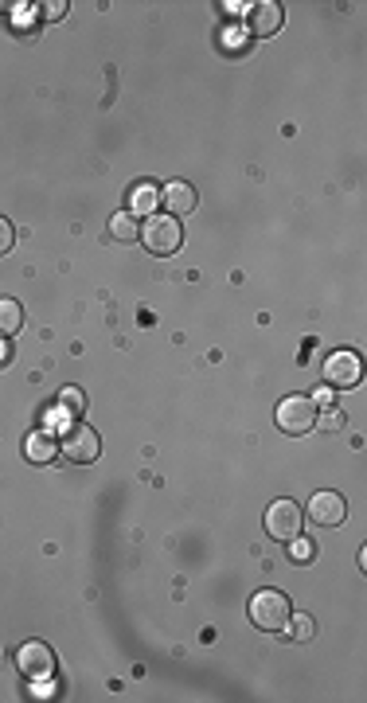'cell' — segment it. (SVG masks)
<instances>
[{
	"label": "cell",
	"mask_w": 367,
	"mask_h": 703,
	"mask_svg": "<svg viewBox=\"0 0 367 703\" xmlns=\"http://www.w3.org/2000/svg\"><path fill=\"white\" fill-rule=\"evenodd\" d=\"M290 598H285L282 590H258L251 598V625L262 633H282L285 629V621H290Z\"/></svg>",
	"instance_id": "obj_1"
},
{
	"label": "cell",
	"mask_w": 367,
	"mask_h": 703,
	"mask_svg": "<svg viewBox=\"0 0 367 703\" xmlns=\"http://www.w3.org/2000/svg\"><path fill=\"white\" fill-rule=\"evenodd\" d=\"M141 243L149 246V254L156 258H173L184 243V227L176 215H149V223L141 227Z\"/></svg>",
	"instance_id": "obj_2"
},
{
	"label": "cell",
	"mask_w": 367,
	"mask_h": 703,
	"mask_svg": "<svg viewBox=\"0 0 367 703\" xmlns=\"http://www.w3.org/2000/svg\"><path fill=\"white\" fill-rule=\"evenodd\" d=\"M273 419H278V430L282 434H309L312 426H317V402H312L309 395H285L278 402V411H273Z\"/></svg>",
	"instance_id": "obj_3"
},
{
	"label": "cell",
	"mask_w": 367,
	"mask_h": 703,
	"mask_svg": "<svg viewBox=\"0 0 367 703\" xmlns=\"http://www.w3.org/2000/svg\"><path fill=\"white\" fill-rule=\"evenodd\" d=\"M59 453L74 465H90V461H98V453H102V438L94 434V426L71 422L67 434H63V441H59Z\"/></svg>",
	"instance_id": "obj_4"
},
{
	"label": "cell",
	"mask_w": 367,
	"mask_h": 703,
	"mask_svg": "<svg viewBox=\"0 0 367 703\" xmlns=\"http://www.w3.org/2000/svg\"><path fill=\"white\" fill-rule=\"evenodd\" d=\"M301 524H305V512H301V504L293 500H273L266 508V531H270V540H282V543H290L301 536Z\"/></svg>",
	"instance_id": "obj_5"
},
{
	"label": "cell",
	"mask_w": 367,
	"mask_h": 703,
	"mask_svg": "<svg viewBox=\"0 0 367 703\" xmlns=\"http://www.w3.org/2000/svg\"><path fill=\"white\" fill-rule=\"evenodd\" d=\"M360 375H363V363L356 352H332L329 360H324V383L336 387V391H344V387H356L360 383Z\"/></svg>",
	"instance_id": "obj_6"
},
{
	"label": "cell",
	"mask_w": 367,
	"mask_h": 703,
	"mask_svg": "<svg viewBox=\"0 0 367 703\" xmlns=\"http://www.w3.org/2000/svg\"><path fill=\"white\" fill-rule=\"evenodd\" d=\"M309 520L317 528H340L348 520V500L340 497V492L332 489H324V492H312V500H309Z\"/></svg>",
	"instance_id": "obj_7"
},
{
	"label": "cell",
	"mask_w": 367,
	"mask_h": 703,
	"mask_svg": "<svg viewBox=\"0 0 367 703\" xmlns=\"http://www.w3.org/2000/svg\"><path fill=\"white\" fill-rule=\"evenodd\" d=\"M16 664L28 680H47V676L55 672V653H51V645H44V641H28V645H20Z\"/></svg>",
	"instance_id": "obj_8"
},
{
	"label": "cell",
	"mask_w": 367,
	"mask_h": 703,
	"mask_svg": "<svg viewBox=\"0 0 367 703\" xmlns=\"http://www.w3.org/2000/svg\"><path fill=\"white\" fill-rule=\"evenodd\" d=\"M282 20H285L282 5H273V0H262V5L251 8V16H246V28H251V35H258V39H270V35L282 32Z\"/></svg>",
	"instance_id": "obj_9"
},
{
	"label": "cell",
	"mask_w": 367,
	"mask_h": 703,
	"mask_svg": "<svg viewBox=\"0 0 367 703\" xmlns=\"http://www.w3.org/2000/svg\"><path fill=\"white\" fill-rule=\"evenodd\" d=\"M161 203L168 207V215H192L195 212V188L188 184V180H173L164 192H161Z\"/></svg>",
	"instance_id": "obj_10"
},
{
	"label": "cell",
	"mask_w": 367,
	"mask_h": 703,
	"mask_svg": "<svg viewBox=\"0 0 367 703\" xmlns=\"http://www.w3.org/2000/svg\"><path fill=\"white\" fill-rule=\"evenodd\" d=\"M24 458H28L32 465H47V461H55L59 458V441L47 434V430H35V434L24 438Z\"/></svg>",
	"instance_id": "obj_11"
},
{
	"label": "cell",
	"mask_w": 367,
	"mask_h": 703,
	"mask_svg": "<svg viewBox=\"0 0 367 703\" xmlns=\"http://www.w3.org/2000/svg\"><path fill=\"white\" fill-rule=\"evenodd\" d=\"M24 329V305L16 297H0V336H16Z\"/></svg>",
	"instance_id": "obj_12"
},
{
	"label": "cell",
	"mask_w": 367,
	"mask_h": 703,
	"mask_svg": "<svg viewBox=\"0 0 367 703\" xmlns=\"http://www.w3.org/2000/svg\"><path fill=\"white\" fill-rule=\"evenodd\" d=\"M156 203H161V192H156L153 184H137L134 195H129V207L141 215H156Z\"/></svg>",
	"instance_id": "obj_13"
},
{
	"label": "cell",
	"mask_w": 367,
	"mask_h": 703,
	"mask_svg": "<svg viewBox=\"0 0 367 703\" xmlns=\"http://www.w3.org/2000/svg\"><path fill=\"white\" fill-rule=\"evenodd\" d=\"M110 234H114L117 243H134V239H141V227H137V219L129 215V212H117L110 219Z\"/></svg>",
	"instance_id": "obj_14"
},
{
	"label": "cell",
	"mask_w": 367,
	"mask_h": 703,
	"mask_svg": "<svg viewBox=\"0 0 367 703\" xmlns=\"http://www.w3.org/2000/svg\"><path fill=\"white\" fill-rule=\"evenodd\" d=\"M290 637L293 641H312V633H317V621H312L309 614H290Z\"/></svg>",
	"instance_id": "obj_15"
},
{
	"label": "cell",
	"mask_w": 367,
	"mask_h": 703,
	"mask_svg": "<svg viewBox=\"0 0 367 703\" xmlns=\"http://www.w3.org/2000/svg\"><path fill=\"white\" fill-rule=\"evenodd\" d=\"M59 407L67 411V414H83L86 411V395L78 387H63L59 391Z\"/></svg>",
	"instance_id": "obj_16"
},
{
	"label": "cell",
	"mask_w": 367,
	"mask_h": 703,
	"mask_svg": "<svg viewBox=\"0 0 367 703\" xmlns=\"http://www.w3.org/2000/svg\"><path fill=\"white\" fill-rule=\"evenodd\" d=\"M290 543H293L290 551H293V559H297V563H309V559L317 555V547H312L309 540H301V536H297V540H290Z\"/></svg>",
	"instance_id": "obj_17"
},
{
	"label": "cell",
	"mask_w": 367,
	"mask_h": 703,
	"mask_svg": "<svg viewBox=\"0 0 367 703\" xmlns=\"http://www.w3.org/2000/svg\"><path fill=\"white\" fill-rule=\"evenodd\" d=\"M12 243H16V227H12L8 219L0 215V254H8V251H12Z\"/></svg>",
	"instance_id": "obj_18"
},
{
	"label": "cell",
	"mask_w": 367,
	"mask_h": 703,
	"mask_svg": "<svg viewBox=\"0 0 367 703\" xmlns=\"http://www.w3.org/2000/svg\"><path fill=\"white\" fill-rule=\"evenodd\" d=\"M39 8H44V16L47 20H63V16H67V0H47V5H39Z\"/></svg>",
	"instance_id": "obj_19"
},
{
	"label": "cell",
	"mask_w": 367,
	"mask_h": 703,
	"mask_svg": "<svg viewBox=\"0 0 367 703\" xmlns=\"http://www.w3.org/2000/svg\"><path fill=\"white\" fill-rule=\"evenodd\" d=\"M340 422H344V419H340V411H324V414H317V426H321V430H340Z\"/></svg>",
	"instance_id": "obj_20"
},
{
	"label": "cell",
	"mask_w": 367,
	"mask_h": 703,
	"mask_svg": "<svg viewBox=\"0 0 367 703\" xmlns=\"http://www.w3.org/2000/svg\"><path fill=\"white\" fill-rule=\"evenodd\" d=\"M12 363V344H8V336H0V368H8Z\"/></svg>",
	"instance_id": "obj_21"
}]
</instances>
